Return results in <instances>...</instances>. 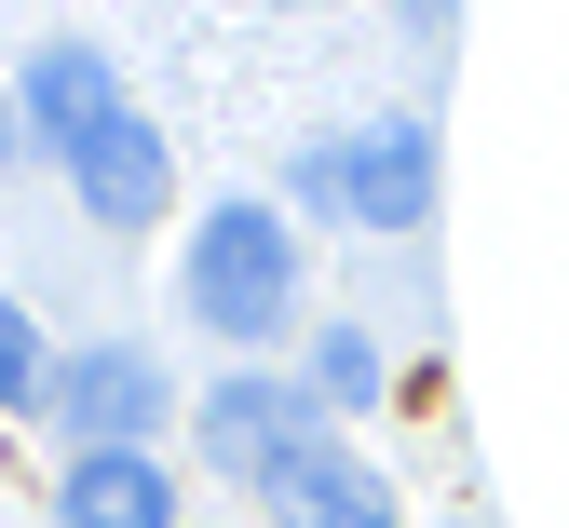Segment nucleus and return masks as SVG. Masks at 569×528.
<instances>
[{"label": "nucleus", "mask_w": 569, "mask_h": 528, "mask_svg": "<svg viewBox=\"0 0 569 528\" xmlns=\"http://www.w3.org/2000/svg\"><path fill=\"white\" fill-rule=\"evenodd\" d=\"M177 298H190V326H218V339H284L299 326V231H284L271 203H218L190 231V271H177Z\"/></svg>", "instance_id": "1"}, {"label": "nucleus", "mask_w": 569, "mask_h": 528, "mask_svg": "<svg viewBox=\"0 0 569 528\" xmlns=\"http://www.w3.org/2000/svg\"><path fill=\"white\" fill-rule=\"evenodd\" d=\"M312 447H326L312 380H218V393H203V461L244 475V488H271L284 461H312Z\"/></svg>", "instance_id": "2"}, {"label": "nucleus", "mask_w": 569, "mask_h": 528, "mask_svg": "<svg viewBox=\"0 0 569 528\" xmlns=\"http://www.w3.org/2000/svg\"><path fill=\"white\" fill-rule=\"evenodd\" d=\"M54 420H68V447H150L163 420H177V380H163V366L150 352H68L54 366Z\"/></svg>", "instance_id": "3"}, {"label": "nucleus", "mask_w": 569, "mask_h": 528, "mask_svg": "<svg viewBox=\"0 0 569 528\" xmlns=\"http://www.w3.org/2000/svg\"><path fill=\"white\" fill-rule=\"evenodd\" d=\"M339 217H352V231H420V217H435V136H420V122L339 136Z\"/></svg>", "instance_id": "4"}, {"label": "nucleus", "mask_w": 569, "mask_h": 528, "mask_svg": "<svg viewBox=\"0 0 569 528\" xmlns=\"http://www.w3.org/2000/svg\"><path fill=\"white\" fill-rule=\"evenodd\" d=\"M54 528H177V475L150 461V447H68Z\"/></svg>", "instance_id": "5"}, {"label": "nucleus", "mask_w": 569, "mask_h": 528, "mask_svg": "<svg viewBox=\"0 0 569 528\" xmlns=\"http://www.w3.org/2000/svg\"><path fill=\"white\" fill-rule=\"evenodd\" d=\"M109 122H122V68H109L96 41H41V54H28V136L82 163Z\"/></svg>", "instance_id": "6"}, {"label": "nucleus", "mask_w": 569, "mask_h": 528, "mask_svg": "<svg viewBox=\"0 0 569 528\" xmlns=\"http://www.w3.org/2000/svg\"><path fill=\"white\" fill-rule=\"evenodd\" d=\"M68 190H82V217H109V231H150V217H163V190H177V163H163V136L122 109V122L82 149V163H68Z\"/></svg>", "instance_id": "7"}, {"label": "nucleus", "mask_w": 569, "mask_h": 528, "mask_svg": "<svg viewBox=\"0 0 569 528\" xmlns=\"http://www.w3.org/2000/svg\"><path fill=\"white\" fill-rule=\"evenodd\" d=\"M258 501H271V528H393V488L352 461V447H312V461H284Z\"/></svg>", "instance_id": "8"}, {"label": "nucleus", "mask_w": 569, "mask_h": 528, "mask_svg": "<svg viewBox=\"0 0 569 528\" xmlns=\"http://www.w3.org/2000/svg\"><path fill=\"white\" fill-rule=\"evenodd\" d=\"M380 393V339L367 326H326L312 339V407H367Z\"/></svg>", "instance_id": "9"}, {"label": "nucleus", "mask_w": 569, "mask_h": 528, "mask_svg": "<svg viewBox=\"0 0 569 528\" xmlns=\"http://www.w3.org/2000/svg\"><path fill=\"white\" fill-rule=\"evenodd\" d=\"M14 393H54V380H41V339H28V312L0 298V407H14Z\"/></svg>", "instance_id": "10"}, {"label": "nucleus", "mask_w": 569, "mask_h": 528, "mask_svg": "<svg viewBox=\"0 0 569 528\" xmlns=\"http://www.w3.org/2000/svg\"><path fill=\"white\" fill-rule=\"evenodd\" d=\"M0 163H14V96H0Z\"/></svg>", "instance_id": "11"}]
</instances>
